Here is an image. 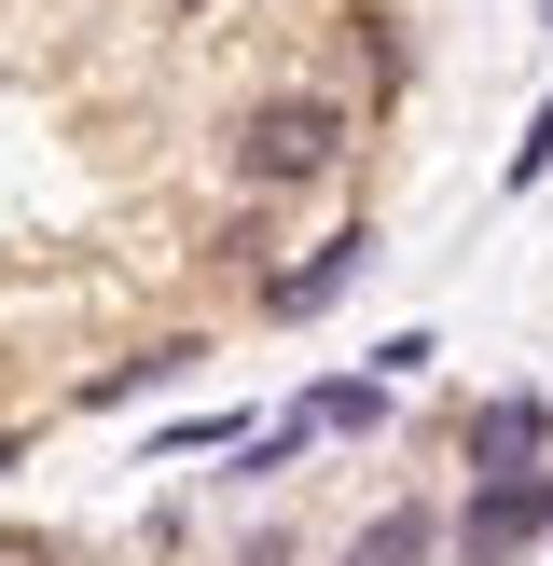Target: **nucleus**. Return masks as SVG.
<instances>
[{
	"label": "nucleus",
	"instance_id": "f03ea898",
	"mask_svg": "<svg viewBox=\"0 0 553 566\" xmlns=\"http://www.w3.org/2000/svg\"><path fill=\"white\" fill-rule=\"evenodd\" d=\"M553 539V470H470L457 497V566H512Z\"/></svg>",
	"mask_w": 553,
	"mask_h": 566
},
{
	"label": "nucleus",
	"instance_id": "f257e3e1",
	"mask_svg": "<svg viewBox=\"0 0 553 566\" xmlns=\"http://www.w3.org/2000/svg\"><path fill=\"white\" fill-rule=\"evenodd\" d=\"M221 166H236V193H319L332 166H346V97H249L236 138H221Z\"/></svg>",
	"mask_w": 553,
	"mask_h": 566
},
{
	"label": "nucleus",
	"instance_id": "7ed1b4c3",
	"mask_svg": "<svg viewBox=\"0 0 553 566\" xmlns=\"http://www.w3.org/2000/svg\"><path fill=\"white\" fill-rule=\"evenodd\" d=\"M470 470H553V401L540 387H498L470 415Z\"/></svg>",
	"mask_w": 553,
	"mask_h": 566
},
{
	"label": "nucleus",
	"instance_id": "9b49d317",
	"mask_svg": "<svg viewBox=\"0 0 553 566\" xmlns=\"http://www.w3.org/2000/svg\"><path fill=\"white\" fill-rule=\"evenodd\" d=\"M14 457H28V442H14V429H0V470H14Z\"/></svg>",
	"mask_w": 553,
	"mask_h": 566
},
{
	"label": "nucleus",
	"instance_id": "1a4fd4ad",
	"mask_svg": "<svg viewBox=\"0 0 553 566\" xmlns=\"http://www.w3.org/2000/svg\"><path fill=\"white\" fill-rule=\"evenodd\" d=\"M236 442H249V415H180L153 457H236Z\"/></svg>",
	"mask_w": 553,
	"mask_h": 566
},
{
	"label": "nucleus",
	"instance_id": "9d476101",
	"mask_svg": "<svg viewBox=\"0 0 553 566\" xmlns=\"http://www.w3.org/2000/svg\"><path fill=\"white\" fill-rule=\"evenodd\" d=\"M236 566H291V553H276V539H249V553H236Z\"/></svg>",
	"mask_w": 553,
	"mask_h": 566
},
{
	"label": "nucleus",
	"instance_id": "0eeeda50",
	"mask_svg": "<svg viewBox=\"0 0 553 566\" xmlns=\"http://www.w3.org/2000/svg\"><path fill=\"white\" fill-rule=\"evenodd\" d=\"M194 359H208V346H194V332H166V346H138V359H111V374H97V401H138V387H166V374H194Z\"/></svg>",
	"mask_w": 553,
	"mask_h": 566
},
{
	"label": "nucleus",
	"instance_id": "423d86ee",
	"mask_svg": "<svg viewBox=\"0 0 553 566\" xmlns=\"http://www.w3.org/2000/svg\"><path fill=\"white\" fill-rule=\"evenodd\" d=\"M304 415H319V442H332V429H387V374H332V387H304Z\"/></svg>",
	"mask_w": 553,
	"mask_h": 566
},
{
	"label": "nucleus",
	"instance_id": "6e6552de",
	"mask_svg": "<svg viewBox=\"0 0 553 566\" xmlns=\"http://www.w3.org/2000/svg\"><path fill=\"white\" fill-rule=\"evenodd\" d=\"M512 193H540L553 180V83H540V111H525V138H512V166H498Z\"/></svg>",
	"mask_w": 553,
	"mask_h": 566
},
{
	"label": "nucleus",
	"instance_id": "20e7f679",
	"mask_svg": "<svg viewBox=\"0 0 553 566\" xmlns=\"http://www.w3.org/2000/svg\"><path fill=\"white\" fill-rule=\"evenodd\" d=\"M359 263H374V235H359V221H346V235H319L304 263H276V276H263V318H319V304L346 291Z\"/></svg>",
	"mask_w": 553,
	"mask_h": 566
},
{
	"label": "nucleus",
	"instance_id": "39448f33",
	"mask_svg": "<svg viewBox=\"0 0 553 566\" xmlns=\"http://www.w3.org/2000/svg\"><path fill=\"white\" fill-rule=\"evenodd\" d=\"M429 553H457V512H429V497H401V512H374L332 566H429Z\"/></svg>",
	"mask_w": 553,
	"mask_h": 566
}]
</instances>
